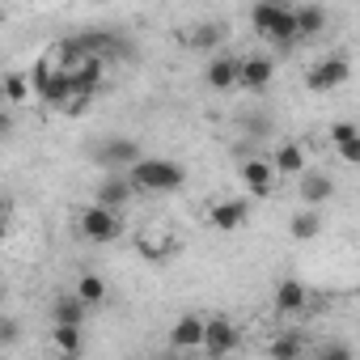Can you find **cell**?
Here are the masks:
<instances>
[{
  "label": "cell",
  "mask_w": 360,
  "mask_h": 360,
  "mask_svg": "<svg viewBox=\"0 0 360 360\" xmlns=\"http://www.w3.org/2000/svg\"><path fill=\"white\" fill-rule=\"evenodd\" d=\"M127 183L136 191H153V195H165V191H178L187 183V169L169 161V157H140L131 169H127Z\"/></svg>",
  "instance_id": "cell-1"
},
{
  "label": "cell",
  "mask_w": 360,
  "mask_h": 360,
  "mask_svg": "<svg viewBox=\"0 0 360 360\" xmlns=\"http://www.w3.org/2000/svg\"><path fill=\"white\" fill-rule=\"evenodd\" d=\"M140 157H144L140 144L127 140V136H106V140H98V148H94V161H98L102 169H110V174H127Z\"/></svg>",
  "instance_id": "cell-2"
},
{
  "label": "cell",
  "mask_w": 360,
  "mask_h": 360,
  "mask_svg": "<svg viewBox=\"0 0 360 360\" xmlns=\"http://www.w3.org/2000/svg\"><path fill=\"white\" fill-rule=\"evenodd\" d=\"M347 77H352V64H347L343 56H326V60H318V64L305 72V85H309L314 94H330V89H339Z\"/></svg>",
  "instance_id": "cell-3"
},
{
  "label": "cell",
  "mask_w": 360,
  "mask_h": 360,
  "mask_svg": "<svg viewBox=\"0 0 360 360\" xmlns=\"http://www.w3.org/2000/svg\"><path fill=\"white\" fill-rule=\"evenodd\" d=\"M119 229H123L119 212H106V208H98V204H89V208L81 212V233H85L89 242H98V246L115 242V238H119Z\"/></svg>",
  "instance_id": "cell-4"
},
{
  "label": "cell",
  "mask_w": 360,
  "mask_h": 360,
  "mask_svg": "<svg viewBox=\"0 0 360 360\" xmlns=\"http://www.w3.org/2000/svg\"><path fill=\"white\" fill-rule=\"evenodd\" d=\"M242 343V335H238V326L225 318V314H217V318H204V352L208 356H229L233 347Z\"/></svg>",
  "instance_id": "cell-5"
},
{
  "label": "cell",
  "mask_w": 360,
  "mask_h": 360,
  "mask_svg": "<svg viewBox=\"0 0 360 360\" xmlns=\"http://www.w3.org/2000/svg\"><path fill=\"white\" fill-rule=\"evenodd\" d=\"M297 195H301V204H309V212H318V204L335 200V178L326 169H305L297 178Z\"/></svg>",
  "instance_id": "cell-6"
},
{
  "label": "cell",
  "mask_w": 360,
  "mask_h": 360,
  "mask_svg": "<svg viewBox=\"0 0 360 360\" xmlns=\"http://www.w3.org/2000/svg\"><path fill=\"white\" fill-rule=\"evenodd\" d=\"M271 305H276V314L280 318H297V314H305L309 309V288L301 284V280H280L276 284V292H271Z\"/></svg>",
  "instance_id": "cell-7"
},
{
  "label": "cell",
  "mask_w": 360,
  "mask_h": 360,
  "mask_svg": "<svg viewBox=\"0 0 360 360\" xmlns=\"http://www.w3.org/2000/svg\"><path fill=\"white\" fill-rule=\"evenodd\" d=\"M195 347H204V318L200 314H183L174 326H169V352H195Z\"/></svg>",
  "instance_id": "cell-8"
},
{
  "label": "cell",
  "mask_w": 360,
  "mask_h": 360,
  "mask_svg": "<svg viewBox=\"0 0 360 360\" xmlns=\"http://www.w3.org/2000/svg\"><path fill=\"white\" fill-rule=\"evenodd\" d=\"M242 187H246V195H255V200H267V195L276 191V169H271V161H263V157H250V161L242 165Z\"/></svg>",
  "instance_id": "cell-9"
},
{
  "label": "cell",
  "mask_w": 360,
  "mask_h": 360,
  "mask_svg": "<svg viewBox=\"0 0 360 360\" xmlns=\"http://www.w3.org/2000/svg\"><path fill=\"white\" fill-rule=\"evenodd\" d=\"M246 217H250V204H246V200H217V204L208 208V225H212V229H221V233L242 229V225H246Z\"/></svg>",
  "instance_id": "cell-10"
},
{
  "label": "cell",
  "mask_w": 360,
  "mask_h": 360,
  "mask_svg": "<svg viewBox=\"0 0 360 360\" xmlns=\"http://www.w3.org/2000/svg\"><path fill=\"white\" fill-rule=\"evenodd\" d=\"M131 195H136V187L127 183V174H106L102 183H98L94 204H98V208H106V212H119V204H127Z\"/></svg>",
  "instance_id": "cell-11"
},
{
  "label": "cell",
  "mask_w": 360,
  "mask_h": 360,
  "mask_svg": "<svg viewBox=\"0 0 360 360\" xmlns=\"http://www.w3.org/2000/svg\"><path fill=\"white\" fill-rule=\"evenodd\" d=\"M68 81H72V94L77 98H89L98 85H102V56H85L68 68Z\"/></svg>",
  "instance_id": "cell-12"
},
{
  "label": "cell",
  "mask_w": 360,
  "mask_h": 360,
  "mask_svg": "<svg viewBox=\"0 0 360 360\" xmlns=\"http://www.w3.org/2000/svg\"><path fill=\"white\" fill-rule=\"evenodd\" d=\"M271 77H276V64L267 60V56H246V60H238V85H246V89H267L271 85Z\"/></svg>",
  "instance_id": "cell-13"
},
{
  "label": "cell",
  "mask_w": 360,
  "mask_h": 360,
  "mask_svg": "<svg viewBox=\"0 0 360 360\" xmlns=\"http://www.w3.org/2000/svg\"><path fill=\"white\" fill-rule=\"evenodd\" d=\"M271 169H276V178H280V174H288V178L297 174V178H301V174L309 169V157H305V144H297V140H288V144H280V148L271 153Z\"/></svg>",
  "instance_id": "cell-14"
},
{
  "label": "cell",
  "mask_w": 360,
  "mask_h": 360,
  "mask_svg": "<svg viewBox=\"0 0 360 360\" xmlns=\"http://www.w3.org/2000/svg\"><path fill=\"white\" fill-rule=\"evenodd\" d=\"M39 98H43V102H51V106H72V98H77V94H72L68 72H64V68H56V72L47 68V81L39 85Z\"/></svg>",
  "instance_id": "cell-15"
},
{
  "label": "cell",
  "mask_w": 360,
  "mask_h": 360,
  "mask_svg": "<svg viewBox=\"0 0 360 360\" xmlns=\"http://www.w3.org/2000/svg\"><path fill=\"white\" fill-rule=\"evenodd\" d=\"M85 305L72 297V292H64V297H56L51 301V326H85Z\"/></svg>",
  "instance_id": "cell-16"
},
{
  "label": "cell",
  "mask_w": 360,
  "mask_h": 360,
  "mask_svg": "<svg viewBox=\"0 0 360 360\" xmlns=\"http://www.w3.org/2000/svg\"><path fill=\"white\" fill-rule=\"evenodd\" d=\"M204 77H208L212 89H233L238 85V56H212Z\"/></svg>",
  "instance_id": "cell-17"
},
{
  "label": "cell",
  "mask_w": 360,
  "mask_h": 360,
  "mask_svg": "<svg viewBox=\"0 0 360 360\" xmlns=\"http://www.w3.org/2000/svg\"><path fill=\"white\" fill-rule=\"evenodd\" d=\"M72 297H77V301H81L85 309H94V305H106V280H102L98 271H85V276L77 280Z\"/></svg>",
  "instance_id": "cell-18"
},
{
  "label": "cell",
  "mask_w": 360,
  "mask_h": 360,
  "mask_svg": "<svg viewBox=\"0 0 360 360\" xmlns=\"http://www.w3.org/2000/svg\"><path fill=\"white\" fill-rule=\"evenodd\" d=\"M51 347L64 356V360H77L85 352V335L81 326H51Z\"/></svg>",
  "instance_id": "cell-19"
},
{
  "label": "cell",
  "mask_w": 360,
  "mask_h": 360,
  "mask_svg": "<svg viewBox=\"0 0 360 360\" xmlns=\"http://www.w3.org/2000/svg\"><path fill=\"white\" fill-rule=\"evenodd\" d=\"M267 356L271 360H305V339L297 330H280L271 343H267Z\"/></svg>",
  "instance_id": "cell-20"
},
{
  "label": "cell",
  "mask_w": 360,
  "mask_h": 360,
  "mask_svg": "<svg viewBox=\"0 0 360 360\" xmlns=\"http://www.w3.org/2000/svg\"><path fill=\"white\" fill-rule=\"evenodd\" d=\"M0 94H5V102H30V77L22 72V68H13V72H5L0 77Z\"/></svg>",
  "instance_id": "cell-21"
},
{
  "label": "cell",
  "mask_w": 360,
  "mask_h": 360,
  "mask_svg": "<svg viewBox=\"0 0 360 360\" xmlns=\"http://www.w3.org/2000/svg\"><path fill=\"white\" fill-rule=\"evenodd\" d=\"M292 22H297V39H305V34H318L326 26V13L318 5H297L292 9Z\"/></svg>",
  "instance_id": "cell-22"
},
{
  "label": "cell",
  "mask_w": 360,
  "mask_h": 360,
  "mask_svg": "<svg viewBox=\"0 0 360 360\" xmlns=\"http://www.w3.org/2000/svg\"><path fill=\"white\" fill-rule=\"evenodd\" d=\"M288 233H292V242H314L318 233H322V217L318 212H297L292 221H288Z\"/></svg>",
  "instance_id": "cell-23"
},
{
  "label": "cell",
  "mask_w": 360,
  "mask_h": 360,
  "mask_svg": "<svg viewBox=\"0 0 360 360\" xmlns=\"http://www.w3.org/2000/svg\"><path fill=\"white\" fill-rule=\"evenodd\" d=\"M267 39H276L280 47H292L297 43V22H292V9H280V18H276V26H271V34Z\"/></svg>",
  "instance_id": "cell-24"
},
{
  "label": "cell",
  "mask_w": 360,
  "mask_h": 360,
  "mask_svg": "<svg viewBox=\"0 0 360 360\" xmlns=\"http://www.w3.org/2000/svg\"><path fill=\"white\" fill-rule=\"evenodd\" d=\"M326 140H330L335 148H343V144L360 140V131H356V123H347V119H343V123H330V127H326Z\"/></svg>",
  "instance_id": "cell-25"
},
{
  "label": "cell",
  "mask_w": 360,
  "mask_h": 360,
  "mask_svg": "<svg viewBox=\"0 0 360 360\" xmlns=\"http://www.w3.org/2000/svg\"><path fill=\"white\" fill-rule=\"evenodd\" d=\"M276 18H280V5H259V9L250 13V22H255V30H259V34H271Z\"/></svg>",
  "instance_id": "cell-26"
},
{
  "label": "cell",
  "mask_w": 360,
  "mask_h": 360,
  "mask_svg": "<svg viewBox=\"0 0 360 360\" xmlns=\"http://www.w3.org/2000/svg\"><path fill=\"white\" fill-rule=\"evenodd\" d=\"M318 360H356V352H352L347 343L330 339V343H322V347H318Z\"/></svg>",
  "instance_id": "cell-27"
},
{
  "label": "cell",
  "mask_w": 360,
  "mask_h": 360,
  "mask_svg": "<svg viewBox=\"0 0 360 360\" xmlns=\"http://www.w3.org/2000/svg\"><path fill=\"white\" fill-rule=\"evenodd\" d=\"M217 39H221V26H200L195 34H187L191 47H208V43H217Z\"/></svg>",
  "instance_id": "cell-28"
},
{
  "label": "cell",
  "mask_w": 360,
  "mask_h": 360,
  "mask_svg": "<svg viewBox=\"0 0 360 360\" xmlns=\"http://www.w3.org/2000/svg\"><path fill=\"white\" fill-rule=\"evenodd\" d=\"M18 335H22L18 318H0V347H9V343H18Z\"/></svg>",
  "instance_id": "cell-29"
},
{
  "label": "cell",
  "mask_w": 360,
  "mask_h": 360,
  "mask_svg": "<svg viewBox=\"0 0 360 360\" xmlns=\"http://www.w3.org/2000/svg\"><path fill=\"white\" fill-rule=\"evenodd\" d=\"M339 157H343V165H356V161H360V140L343 144V148H339Z\"/></svg>",
  "instance_id": "cell-30"
},
{
  "label": "cell",
  "mask_w": 360,
  "mask_h": 360,
  "mask_svg": "<svg viewBox=\"0 0 360 360\" xmlns=\"http://www.w3.org/2000/svg\"><path fill=\"white\" fill-rule=\"evenodd\" d=\"M9 127H13V119H9V110H0V140L9 136Z\"/></svg>",
  "instance_id": "cell-31"
},
{
  "label": "cell",
  "mask_w": 360,
  "mask_h": 360,
  "mask_svg": "<svg viewBox=\"0 0 360 360\" xmlns=\"http://www.w3.org/2000/svg\"><path fill=\"white\" fill-rule=\"evenodd\" d=\"M9 212H13V204H9V195H5V191H0V221H5Z\"/></svg>",
  "instance_id": "cell-32"
},
{
  "label": "cell",
  "mask_w": 360,
  "mask_h": 360,
  "mask_svg": "<svg viewBox=\"0 0 360 360\" xmlns=\"http://www.w3.org/2000/svg\"><path fill=\"white\" fill-rule=\"evenodd\" d=\"M153 360H187V356H178V352H165V356H153Z\"/></svg>",
  "instance_id": "cell-33"
}]
</instances>
